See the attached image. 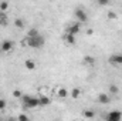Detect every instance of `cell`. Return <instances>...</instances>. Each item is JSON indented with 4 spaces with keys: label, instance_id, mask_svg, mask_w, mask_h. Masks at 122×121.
<instances>
[{
    "label": "cell",
    "instance_id": "cell-1",
    "mask_svg": "<svg viewBox=\"0 0 122 121\" xmlns=\"http://www.w3.org/2000/svg\"><path fill=\"white\" fill-rule=\"evenodd\" d=\"M21 101H23V105L27 107V108H36V107L40 105L38 97H33L30 94H23L21 95Z\"/></svg>",
    "mask_w": 122,
    "mask_h": 121
},
{
    "label": "cell",
    "instance_id": "cell-2",
    "mask_svg": "<svg viewBox=\"0 0 122 121\" xmlns=\"http://www.w3.org/2000/svg\"><path fill=\"white\" fill-rule=\"evenodd\" d=\"M26 43H27V46L31 47V49H41L43 46H44V43H46V38L41 36V34H38V36H36V37H31V38H26Z\"/></svg>",
    "mask_w": 122,
    "mask_h": 121
},
{
    "label": "cell",
    "instance_id": "cell-3",
    "mask_svg": "<svg viewBox=\"0 0 122 121\" xmlns=\"http://www.w3.org/2000/svg\"><path fill=\"white\" fill-rule=\"evenodd\" d=\"M75 17H77V20H78V23L81 24V23H87L88 22V14H87V11L85 10H82V9H75Z\"/></svg>",
    "mask_w": 122,
    "mask_h": 121
},
{
    "label": "cell",
    "instance_id": "cell-4",
    "mask_svg": "<svg viewBox=\"0 0 122 121\" xmlns=\"http://www.w3.org/2000/svg\"><path fill=\"white\" fill-rule=\"evenodd\" d=\"M105 120L107 121H122V113L118 111V110H112V111H109L107 114Z\"/></svg>",
    "mask_w": 122,
    "mask_h": 121
},
{
    "label": "cell",
    "instance_id": "cell-5",
    "mask_svg": "<svg viewBox=\"0 0 122 121\" xmlns=\"http://www.w3.org/2000/svg\"><path fill=\"white\" fill-rule=\"evenodd\" d=\"M13 47H14V43H13L11 40H3V41L0 43V50H1V51H4V53L11 51V50H13Z\"/></svg>",
    "mask_w": 122,
    "mask_h": 121
},
{
    "label": "cell",
    "instance_id": "cell-6",
    "mask_svg": "<svg viewBox=\"0 0 122 121\" xmlns=\"http://www.w3.org/2000/svg\"><path fill=\"white\" fill-rule=\"evenodd\" d=\"M109 63L115 67H119L122 66V53H115L109 57Z\"/></svg>",
    "mask_w": 122,
    "mask_h": 121
},
{
    "label": "cell",
    "instance_id": "cell-7",
    "mask_svg": "<svg viewBox=\"0 0 122 121\" xmlns=\"http://www.w3.org/2000/svg\"><path fill=\"white\" fill-rule=\"evenodd\" d=\"M80 31H81V24H80V23H72V24L68 26V29H67V34L77 36Z\"/></svg>",
    "mask_w": 122,
    "mask_h": 121
},
{
    "label": "cell",
    "instance_id": "cell-8",
    "mask_svg": "<svg viewBox=\"0 0 122 121\" xmlns=\"http://www.w3.org/2000/svg\"><path fill=\"white\" fill-rule=\"evenodd\" d=\"M98 103H99V104H109V103H111V97H109V94H107V93H101V94L98 95Z\"/></svg>",
    "mask_w": 122,
    "mask_h": 121
},
{
    "label": "cell",
    "instance_id": "cell-9",
    "mask_svg": "<svg viewBox=\"0 0 122 121\" xmlns=\"http://www.w3.org/2000/svg\"><path fill=\"white\" fill-rule=\"evenodd\" d=\"M64 40H65V43L70 44V46H75V43H77V38H75V36H72V34H65V36H64Z\"/></svg>",
    "mask_w": 122,
    "mask_h": 121
},
{
    "label": "cell",
    "instance_id": "cell-10",
    "mask_svg": "<svg viewBox=\"0 0 122 121\" xmlns=\"http://www.w3.org/2000/svg\"><path fill=\"white\" fill-rule=\"evenodd\" d=\"M38 100H40V105H43V107H46V105L51 104V98H50V97H47V95H40V97H38Z\"/></svg>",
    "mask_w": 122,
    "mask_h": 121
},
{
    "label": "cell",
    "instance_id": "cell-11",
    "mask_svg": "<svg viewBox=\"0 0 122 121\" xmlns=\"http://www.w3.org/2000/svg\"><path fill=\"white\" fill-rule=\"evenodd\" d=\"M7 24H9L7 14H6V13H3V11H0V26H1V27H6Z\"/></svg>",
    "mask_w": 122,
    "mask_h": 121
},
{
    "label": "cell",
    "instance_id": "cell-12",
    "mask_svg": "<svg viewBox=\"0 0 122 121\" xmlns=\"http://www.w3.org/2000/svg\"><path fill=\"white\" fill-rule=\"evenodd\" d=\"M82 116H84L85 118L91 120V118L95 117V111H94V110H84V111H82Z\"/></svg>",
    "mask_w": 122,
    "mask_h": 121
},
{
    "label": "cell",
    "instance_id": "cell-13",
    "mask_svg": "<svg viewBox=\"0 0 122 121\" xmlns=\"http://www.w3.org/2000/svg\"><path fill=\"white\" fill-rule=\"evenodd\" d=\"M24 66H26V68L30 70V71L36 70V61H33V60H26L24 61Z\"/></svg>",
    "mask_w": 122,
    "mask_h": 121
},
{
    "label": "cell",
    "instance_id": "cell-14",
    "mask_svg": "<svg viewBox=\"0 0 122 121\" xmlns=\"http://www.w3.org/2000/svg\"><path fill=\"white\" fill-rule=\"evenodd\" d=\"M57 95H58L60 98H65V97L68 95V91H67V88L61 87V88H58V90H57Z\"/></svg>",
    "mask_w": 122,
    "mask_h": 121
},
{
    "label": "cell",
    "instance_id": "cell-15",
    "mask_svg": "<svg viewBox=\"0 0 122 121\" xmlns=\"http://www.w3.org/2000/svg\"><path fill=\"white\" fill-rule=\"evenodd\" d=\"M109 94H112V95L119 94V87L115 86V84H111V86H109Z\"/></svg>",
    "mask_w": 122,
    "mask_h": 121
},
{
    "label": "cell",
    "instance_id": "cell-16",
    "mask_svg": "<svg viewBox=\"0 0 122 121\" xmlns=\"http://www.w3.org/2000/svg\"><path fill=\"white\" fill-rule=\"evenodd\" d=\"M80 95H81V90H80V88H77V87H75V88H72V90H71V97H72L74 100H77Z\"/></svg>",
    "mask_w": 122,
    "mask_h": 121
},
{
    "label": "cell",
    "instance_id": "cell-17",
    "mask_svg": "<svg viewBox=\"0 0 122 121\" xmlns=\"http://www.w3.org/2000/svg\"><path fill=\"white\" fill-rule=\"evenodd\" d=\"M84 64H88V66H94L95 64V59L91 56H85L84 57Z\"/></svg>",
    "mask_w": 122,
    "mask_h": 121
},
{
    "label": "cell",
    "instance_id": "cell-18",
    "mask_svg": "<svg viewBox=\"0 0 122 121\" xmlns=\"http://www.w3.org/2000/svg\"><path fill=\"white\" fill-rule=\"evenodd\" d=\"M40 34V31L37 30V29H30V30L27 31V37L31 38V37H36V36H38Z\"/></svg>",
    "mask_w": 122,
    "mask_h": 121
},
{
    "label": "cell",
    "instance_id": "cell-19",
    "mask_svg": "<svg viewBox=\"0 0 122 121\" xmlns=\"http://www.w3.org/2000/svg\"><path fill=\"white\" fill-rule=\"evenodd\" d=\"M14 26H16L17 29H23V27H24V22H23V19H16V20H14Z\"/></svg>",
    "mask_w": 122,
    "mask_h": 121
},
{
    "label": "cell",
    "instance_id": "cell-20",
    "mask_svg": "<svg viewBox=\"0 0 122 121\" xmlns=\"http://www.w3.org/2000/svg\"><path fill=\"white\" fill-rule=\"evenodd\" d=\"M7 9H9V1H1V3H0V11L6 13Z\"/></svg>",
    "mask_w": 122,
    "mask_h": 121
},
{
    "label": "cell",
    "instance_id": "cell-21",
    "mask_svg": "<svg viewBox=\"0 0 122 121\" xmlns=\"http://www.w3.org/2000/svg\"><path fill=\"white\" fill-rule=\"evenodd\" d=\"M107 17H108L109 20H115V19H118V14H117L115 11H108V13H107Z\"/></svg>",
    "mask_w": 122,
    "mask_h": 121
},
{
    "label": "cell",
    "instance_id": "cell-22",
    "mask_svg": "<svg viewBox=\"0 0 122 121\" xmlns=\"http://www.w3.org/2000/svg\"><path fill=\"white\" fill-rule=\"evenodd\" d=\"M17 121H30V118H29V116H27V114H19Z\"/></svg>",
    "mask_w": 122,
    "mask_h": 121
},
{
    "label": "cell",
    "instance_id": "cell-23",
    "mask_svg": "<svg viewBox=\"0 0 122 121\" xmlns=\"http://www.w3.org/2000/svg\"><path fill=\"white\" fill-rule=\"evenodd\" d=\"M6 105H7V103H6V100H3V98H0V111H3V110H6Z\"/></svg>",
    "mask_w": 122,
    "mask_h": 121
},
{
    "label": "cell",
    "instance_id": "cell-24",
    "mask_svg": "<svg viewBox=\"0 0 122 121\" xmlns=\"http://www.w3.org/2000/svg\"><path fill=\"white\" fill-rule=\"evenodd\" d=\"M21 95H23V94H21V91L20 90H14L13 91V97H14V98H21Z\"/></svg>",
    "mask_w": 122,
    "mask_h": 121
},
{
    "label": "cell",
    "instance_id": "cell-25",
    "mask_svg": "<svg viewBox=\"0 0 122 121\" xmlns=\"http://www.w3.org/2000/svg\"><path fill=\"white\" fill-rule=\"evenodd\" d=\"M92 33H94V30H92V29H88V30H87V34H88V36H91Z\"/></svg>",
    "mask_w": 122,
    "mask_h": 121
},
{
    "label": "cell",
    "instance_id": "cell-26",
    "mask_svg": "<svg viewBox=\"0 0 122 121\" xmlns=\"http://www.w3.org/2000/svg\"><path fill=\"white\" fill-rule=\"evenodd\" d=\"M7 121H17V120H16V118H9Z\"/></svg>",
    "mask_w": 122,
    "mask_h": 121
},
{
    "label": "cell",
    "instance_id": "cell-27",
    "mask_svg": "<svg viewBox=\"0 0 122 121\" xmlns=\"http://www.w3.org/2000/svg\"><path fill=\"white\" fill-rule=\"evenodd\" d=\"M0 121H7V120H0Z\"/></svg>",
    "mask_w": 122,
    "mask_h": 121
}]
</instances>
